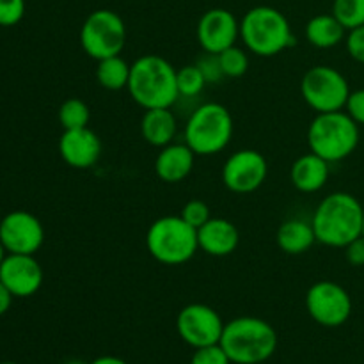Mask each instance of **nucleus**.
<instances>
[{
	"mask_svg": "<svg viewBox=\"0 0 364 364\" xmlns=\"http://www.w3.org/2000/svg\"><path fill=\"white\" fill-rule=\"evenodd\" d=\"M146 247L159 263L169 267L183 265L198 252V230L185 223L181 215L160 217L148 228Z\"/></svg>",
	"mask_w": 364,
	"mask_h": 364,
	"instance_id": "nucleus-5",
	"label": "nucleus"
},
{
	"mask_svg": "<svg viewBox=\"0 0 364 364\" xmlns=\"http://www.w3.org/2000/svg\"><path fill=\"white\" fill-rule=\"evenodd\" d=\"M220 347L235 364H259L270 359L277 334L269 322L256 316H238L224 326Z\"/></svg>",
	"mask_w": 364,
	"mask_h": 364,
	"instance_id": "nucleus-3",
	"label": "nucleus"
},
{
	"mask_svg": "<svg viewBox=\"0 0 364 364\" xmlns=\"http://www.w3.org/2000/svg\"><path fill=\"white\" fill-rule=\"evenodd\" d=\"M347 28L333 13L316 14L306 23L304 34L309 45L316 48H333L347 38Z\"/></svg>",
	"mask_w": 364,
	"mask_h": 364,
	"instance_id": "nucleus-22",
	"label": "nucleus"
},
{
	"mask_svg": "<svg viewBox=\"0 0 364 364\" xmlns=\"http://www.w3.org/2000/svg\"><path fill=\"white\" fill-rule=\"evenodd\" d=\"M13 295L9 294V290H7L6 287L2 284V281H0V316L6 315L7 309L11 308V302H13Z\"/></svg>",
	"mask_w": 364,
	"mask_h": 364,
	"instance_id": "nucleus-35",
	"label": "nucleus"
},
{
	"mask_svg": "<svg viewBox=\"0 0 364 364\" xmlns=\"http://www.w3.org/2000/svg\"><path fill=\"white\" fill-rule=\"evenodd\" d=\"M301 92L304 102L316 114H323L343 110L350 95V87L347 78L336 68L313 66L302 77Z\"/></svg>",
	"mask_w": 364,
	"mask_h": 364,
	"instance_id": "nucleus-9",
	"label": "nucleus"
},
{
	"mask_svg": "<svg viewBox=\"0 0 364 364\" xmlns=\"http://www.w3.org/2000/svg\"><path fill=\"white\" fill-rule=\"evenodd\" d=\"M59 153L73 169H91L102 155V141L89 127L64 130L59 139Z\"/></svg>",
	"mask_w": 364,
	"mask_h": 364,
	"instance_id": "nucleus-16",
	"label": "nucleus"
},
{
	"mask_svg": "<svg viewBox=\"0 0 364 364\" xmlns=\"http://www.w3.org/2000/svg\"><path fill=\"white\" fill-rule=\"evenodd\" d=\"M91 364H128V363L119 358H112V355H103V358L95 359Z\"/></svg>",
	"mask_w": 364,
	"mask_h": 364,
	"instance_id": "nucleus-36",
	"label": "nucleus"
},
{
	"mask_svg": "<svg viewBox=\"0 0 364 364\" xmlns=\"http://www.w3.org/2000/svg\"><path fill=\"white\" fill-rule=\"evenodd\" d=\"M363 237H364V213H363Z\"/></svg>",
	"mask_w": 364,
	"mask_h": 364,
	"instance_id": "nucleus-39",
	"label": "nucleus"
},
{
	"mask_svg": "<svg viewBox=\"0 0 364 364\" xmlns=\"http://www.w3.org/2000/svg\"><path fill=\"white\" fill-rule=\"evenodd\" d=\"M240 39L258 57H274L295 45L288 18L270 6H256L244 14Z\"/></svg>",
	"mask_w": 364,
	"mask_h": 364,
	"instance_id": "nucleus-4",
	"label": "nucleus"
},
{
	"mask_svg": "<svg viewBox=\"0 0 364 364\" xmlns=\"http://www.w3.org/2000/svg\"><path fill=\"white\" fill-rule=\"evenodd\" d=\"M130 68L132 64H128L121 55L105 57V59L98 60L96 80L107 91H121V89L128 87Z\"/></svg>",
	"mask_w": 364,
	"mask_h": 364,
	"instance_id": "nucleus-23",
	"label": "nucleus"
},
{
	"mask_svg": "<svg viewBox=\"0 0 364 364\" xmlns=\"http://www.w3.org/2000/svg\"><path fill=\"white\" fill-rule=\"evenodd\" d=\"M345 258L352 267H364V237L361 235L345 247Z\"/></svg>",
	"mask_w": 364,
	"mask_h": 364,
	"instance_id": "nucleus-34",
	"label": "nucleus"
},
{
	"mask_svg": "<svg viewBox=\"0 0 364 364\" xmlns=\"http://www.w3.org/2000/svg\"><path fill=\"white\" fill-rule=\"evenodd\" d=\"M176 71L166 57L155 53H146L135 59L127 87L132 100L144 110L171 109L180 98Z\"/></svg>",
	"mask_w": 364,
	"mask_h": 364,
	"instance_id": "nucleus-2",
	"label": "nucleus"
},
{
	"mask_svg": "<svg viewBox=\"0 0 364 364\" xmlns=\"http://www.w3.org/2000/svg\"><path fill=\"white\" fill-rule=\"evenodd\" d=\"M345 112H347L359 127H364V89L350 91L347 105H345Z\"/></svg>",
	"mask_w": 364,
	"mask_h": 364,
	"instance_id": "nucleus-32",
	"label": "nucleus"
},
{
	"mask_svg": "<svg viewBox=\"0 0 364 364\" xmlns=\"http://www.w3.org/2000/svg\"><path fill=\"white\" fill-rule=\"evenodd\" d=\"M240 38V21L231 11L223 7L208 9L198 21V41L206 53H220L237 45Z\"/></svg>",
	"mask_w": 364,
	"mask_h": 364,
	"instance_id": "nucleus-14",
	"label": "nucleus"
},
{
	"mask_svg": "<svg viewBox=\"0 0 364 364\" xmlns=\"http://www.w3.org/2000/svg\"><path fill=\"white\" fill-rule=\"evenodd\" d=\"M333 14L347 31L364 25V0H334Z\"/></svg>",
	"mask_w": 364,
	"mask_h": 364,
	"instance_id": "nucleus-27",
	"label": "nucleus"
},
{
	"mask_svg": "<svg viewBox=\"0 0 364 364\" xmlns=\"http://www.w3.org/2000/svg\"><path fill=\"white\" fill-rule=\"evenodd\" d=\"M178 123L171 109H149L141 119V134L148 144L164 148L174 141Z\"/></svg>",
	"mask_w": 364,
	"mask_h": 364,
	"instance_id": "nucleus-20",
	"label": "nucleus"
},
{
	"mask_svg": "<svg viewBox=\"0 0 364 364\" xmlns=\"http://www.w3.org/2000/svg\"><path fill=\"white\" fill-rule=\"evenodd\" d=\"M196 153L187 144H174L160 148L155 159V173L164 183H180L194 169Z\"/></svg>",
	"mask_w": 364,
	"mask_h": 364,
	"instance_id": "nucleus-18",
	"label": "nucleus"
},
{
	"mask_svg": "<svg viewBox=\"0 0 364 364\" xmlns=\"http://www.w3.org/2000/svg\"><path fill=\"white\" fill-rule=\"evenodd\" d=\"M308 144L327 162L350 156L359 144V124L345 110L316 114L308 128Z\"/></svg>",
	"mask_w": 364,
	"mask_h": 364,
	"instance_id": "nucleus-6",
	"label": "nucleus"
},
{
	"mask_svg": "<svg viewBox=\"0 0 364 364\" xmlns=\"http://www.w3.org/2000/svg\"><path fill=\"white\" fill-rule=\"evenodd\" d=\"M25 14V0H0V27L20 23Z\"/></svg>",
	"mask_w": 364,
	"mask_h": 364,
	"instance_id": "nucleus-30",
	"label": "nucleus"
},
{
	"mask_svg": "<svg viewBox=\"0 0 364 364\" xmlns=\"http://www.w3.org/2000/svg\"><path fill=\"white\" fill-rule=\"evenodd\" d=\"M306 309L322 327H340L350 318L352 297L334 281H316L306 291Z\"/></svg>",
	"mask_w": 364,
	"mask_h": 364,
	"instance_id": "nucleus-10",
	"label": "nucleus"
},
{
	"mask_svg": "<svg viewBox=\"0 0 364 364\" xmlns=\"http://www.w3.org/2000/svg\"><path fill=\"white\" fill-rule=\"evenodd\" d=\"M0 242L7 255H36L45 242V228L34 213L14 210L0 220Z\"/></svg>",
	"mask_w": 364,
	"mask_h": 364,
	"instance_id": "nucleus-13",
	"label": "nucleus"
},
{
	"mask_svg": "<svg viewBox=\"0 0 364 364\" xmlns=\"http://www.w3.org/2000/svg\"><path fill=\"white\" fill-rule=\"evenodd\" d=\"M269 176L267 159L256 149H240L228 156L223 166V183L235 194H251Z\"/></svg>",
	"mask_w": 364,
	"mask_h": 364,
	"instance_id": "nucleus-12",
	"label": "nucleus"
},
{
	"mask_svg": "<svg viewBox=\"0 0 364 364\" xmlns=\"http://www.w3.org/2000/svg\"><path fill=\"white\" fill-rule=\"evenodd\" d=\"M180 215L181 219L187 224H191L194 230H199V228L205 226V224L212 219L208 205H206L205 201H201V199H191L188 203H185Z\"/></svg>",
	"mask_w": 364,
	"mask_h": 364,
	"instance_id": "nucleus-28",
	"label": "nucleus"
},
{
	"mask_svg": "<svg viewBox=\"0 0 364 364\" xmlns=\"http://www.w3.org/2000/svg\"><path fill=\"white\" fill-rule=\"evenodd\" d=\"M233 137V117L220 103L198 107L185 124V144L198 156L217 155Z\"/></svg>",
	"mask_w": 364,
	"mask_h": 364,
	"instance_id": "nucleus-7",
	"label": "nucleus"
},
{
	"mask_svg": "<svg viewBox=\"0 0 364 364\" xmlns=\"http://www.w3.org/2000/svg\"><path fill=\"white\" fill-rule=\"evenodd\" d=\"M0 364H16V363H11V361H6V363H0Z\"/></svg>",
	"mask_w": 364,
	"mask_h": 364,
	"instance_id": "nucleus-40",
	"label": "nucleus"
},
{
	"mask_svg": "<svg viewBox=\"0 0 364 364\" xmlns=\"http://www.w3.org/2000/svg\"><path fill=\"white\" fill-rule=\"evenodd\" d=\"M329 180V162L309 151L299 156L290 169V181L297 191L304 194H313L326 187Z\"/></svg>",
	"mask_w": 364,
	"mask_h": 364,
	"instance_id": "nucleus-19",
	"label": "nucleus"
},
{
	"mask_svg": "<svg viewBox=\"0 0 364 364\" xmlns=\"http://www.w3.org/2000/svg\"><path fill=\"white\" fill-rule=\"evenodd\" d=\"M64 364H85V363L78 361V359H70V361H66Z\"/></svg>",
	"mask_w": 364,
	"mask_h": 364,
	"instance_id": "nucleus-38",
	"label": "nucleus"
},
{
	"mask_svg": "<svg viewBox=\"0 0 364 364\" xmlns=\"http://www.w3.org/2000/svg\"><path fill=\"white\" fill-rule=\"evenodd\" d=\"M191 364H231V361L226 352H224V348L220 347V343H217L196 348Z\"/></svg>",
	"mask_w": 364,
	"mask_h": 364,
	"instance_id": "nucleus-29",
	"label": "nucleus"
},
{
	"mask_svg": "<svg viewBox=\"0 0 364 364\" xmlns=\"http://www.w3.org/2000/svg\"><path fill=\"white\" fill-rule=\"evenodd\" d=\"M176 84L180 96H198L206 85V77L198 64H187L176 71Z\"/></svg>",
	"mask_w": 364,
	"mask_h": 364,
	"instance_id": "nucleus-26",
	"label": "nucleus"
},
{
	"mask_svg": "<svg viewBox=\"0 0 364 364\" xmlns=\"http://www.w3.org/2000/svg\"><path fill=\"white\" fill-rule=\"evenodd\" d=\"M226 323L219 313L206 304H188L178 313L176 331L181 340L194 348L220 343Z\"/></svg>",
	"mask_w": 364,
	"mask_h": 364,
	"instance_id": "nucleus-11",
	"label": "nucleus"
},
{
	"mask_svg": "<svg viewBox=\"0 0 364 364\" xmlns=\"http://www.w3.org/2000/svg\"><path fill=\"white\" fill-rule=\"evenodd\" d=\"M199 249L205 255L224 258L235 252L240 244V231L231 220L212 217L205 226L198 230Z\"/></svg>",
	"mask_w": 364,
	"mask_h": 364,
	"instance_id": "nucleus-17",
	"label": "nucleus"
},
{
	"mask_svg": "<svg viewBox=\"0 0 364 364\" xmlns=\"http://www.w3.org/2000/svg\"><path fill=\"white\" fill-rule=\"evenodd\" d=\"M345 43H347L348 55L354 60H358V63L364 64V25L348 31Z\"/></svg>",
	"mask_w": 364,
	"mask_h": 364,
	"instance_id": "nucleus-31",
	"label": "nucleus"
},
{
	"mask_svg": "<svg viewBox=\"0 0 364 364\" xmlns=\"http://www.w3.org/2000/svg\"><path fill=\"white\" fill-rule=\"evenodd\" d=\"M363 213L364 206L348 192L326 196L311 219L316 242L327 247L345 249L363 235Z\"/></svg>",
	"mask_w": 364,
	"mask_h": 364,
	"instance_id": "nucleus-1",
	"label": "nucleus"
},
{
	"mask_svg": "<svg viewBox=\"0 0 364 364\" xmlns=\"http://www.w3.org/2000/svg\"><path fill=\"white\" fill-rule=\"evenodd\" d=\"M0 281L13 297H32L43 284V269L34 255H7L0 265Z\"/></svg>",
	"mask_w": 364,
	"mask_h": 364,
	"instance_id": "nucleus-15",
	"label": "nucleus"
},
{
	"mask_svg": "<svg viewBox=\"0 0 364 364\" xmlns=\"http://www.w3.org/2000/svg\"><path fill=\"white\" fill-rule=\"evenodd\" d=\"M6 256H7L6 247H4L2 242H0V265H2V262H4V259H6Z\"/></svg>",
	"mask_w": 364,
	"mask_h": 364,
	"instance_id": "nucleus-37",
	"label": "nucleus"
},
{
	"mask_svg": "<svg viewBox=\"0 0 364 364\" xmlns=\"http://www.w3.org/2000/svg\"><path fill=\"white\" fill-rule=\"evenodd\" d=\"M198 66L201 68V71L205 73L206 82H210V80L217 82L224 77L223 71H220V66H219V59H217L215 53H206V59L199 60Z\"/></svg>",
	"mask_w": 364,
	"mask_h": 364,
	"instance_id": "nucleus-33",
	"label": "nucleus"
},
{
	"mask_svg": "<svg viewBox=\"0 0 364 364\" xmlns=\"http://www.w3.org/2000/svg\"><path fill=\"white\" fill-rule=\"evenodd\" d=\"M80 45L95 60L121 55L127 46V25L123 18L110 9L92 11L82 23Z\"/></svg>",
	"mask_w": 364,
	"mask_h": 364,
	"instance_id": "nucleus-8",
	"label": "nucleus"
},
{
	"mask_svg": "<svg viewBox=\"0 0 364 364\" xmlns=\"http://www.w3.org/2000/svg\"><path fill=\"white\" fill-rule=\"evenodd\" d=\"M91 119L89 105L80 98L64 100L59 107V123L64 130H75V128H85Z\"/></svg>",
	"mask_w": 364,
	"mask_h": 364,
	"instance_id": "nucleus-24",
	"label": "nucleus"
},
{
	"mask_svg": "<svg viewBox=\"0 0 364 364\" xmlns=\"http://www.w3.org/2000/svg\"><path fill=\"white\" fill-rule=\"evenodd\" d=\"M217 59H219L220 71H223L224 77L228 78H238L244 77L249 70V57L245 53V50L238 48L237 45L230 46L224 52L217 53Z\"/></svg>",
	"mask_w": 364,
	"mask_h": 364,
	"instance_id": "nucleus-25",
	"label": "nucleus"
},
{
	"mask_svg": "<svg viewBox=\"0 0 364 364\" xmlns=\"http://www.w3.org/2000/svg\"><path fill=\"white\" fill-rule=\"evenodd\" d=\"M276 242L283 252L290 256L304 255L316 244L311 223L302 219H288L277 228Z\"/></svg>",
	"mask_w": 364,
	"mask_h": 364,
	"instance_id": "nucleus-21",
	"label": "nucleus"
}]
</instances>
